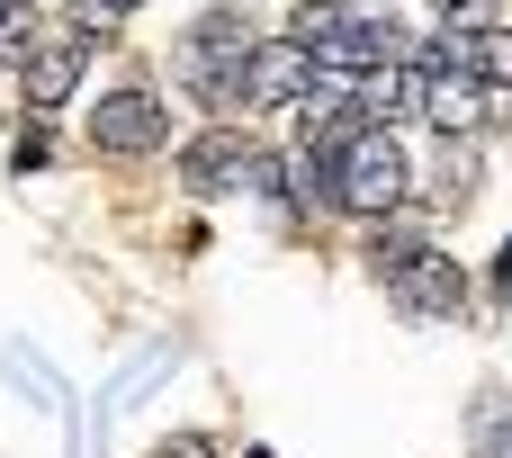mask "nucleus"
Returning a JSON list of instances; mask_svg holds the SVG:
<instances>
[{
	"label": "nucleus",
	"instance_id": "1",
	"mask_svg": "<svg viewBox=\"0 0 512 458\" xmlns=\"http://www.w3.org/2000/svg\"><path fill=\"white\" fill-rule=\"evenodd\" d=\"M288 45H297L315 72H333V81H369V72L396 63V27L369 18L360 0H306V9L288 18Z\"/></svg>",
	"mask_w": 512,
	"mask_h": 458
},
{
	"label": "nucleus",
	"instance_id": "2",
	"mask_svg": "<svg viewBox=\"0 0 512 458\" xmlns=\"http://www.w3.org/2000/svg\"><path fill=\"white\" fill-rule=\"evenodd\" d=\"M405 189H414V162H405V144H396L387 126H360V135L333 153V207L387 216V207H405Z\"/></svg>",
	"mask_w": 512,
	"mask_h": 458
},
{
	"label": "nucleus",
	"instance_id": "3",
	"mask_svg": "<svg viewBox=\"0 0 512 458\" xmlns=\"http://www.w3.org/2000/svg\"><path fill=\"white\" fill-rule=\"evenodd\" d=\"M171 135V108L153 99V90H108L99 108H90V144L99 153H153Z\"/></svg>",
	"mask_w": 512,
	"mask_h": 458
},
{
	"label": "nucleus",
	"instance_id": "4",
	"mask_svg": "<svg viewBox=\"0 0 512 458\" xmlns=\"http://www.w3.org/2000/svg\"><path fill=\"white\" fill-rule=\"evenodd\" d=\"M387 288H396V306H405L414 324H441V315H459V297H468L459 261H450V252H432V243H423V252H414V261H405Z\"/></svg>",
	"mask_w": 512,
	"mask_h": 458
},
{
	"label": "nucleus",
	"instance_id": "5",
	"mask_svg": "<svg viewBox=\"0 0 512 458\" xmlns=\"http://www.w3.org/2000/svg\"><path fill=\"white\" fill-rule=\"evenodd\" d=\"M432 63H450V72H468L477 90H512V27H450L441 45H432Z\"/></svg>",
	"mask_w": 512,
	"mask_h": 458
},
{
	"label": "nucleus",
	"instance_id": "6",
	"mask_svg": "<svg viewBox=\"0 0 512 458\" xmlns=\"http://www.w3.org/2000/svg\"><path fill=\"white\" fill-rule=\"evenodd\" d=\"M315 90V63L279 36V45H252V63H243V99L252 108H279V99H306Z\"/></svg>",
	"mask_w": 512,
	"mask_h": 458
},
{
	"label": "nucleus",
	"instance_id": "7",
	"mask_svg": "<svg viewBox=\"0 0 512 458\" xmlns=\"http://www.w3.org/2000/svg\"><path fill=\"white\" fill-rule=\"evenodd\" d=\"M423 117L450 126V135H477V126H486V90H477L468 72H450V63L423 54Z\"/></svg>",
	"mask_w": 512,
	"mask_h": 458
},
{
	"label": "nucleus",
	"instance_id": "8",
	"mask_svg": "<svg viewBox=\"0 0 512 458\" xmlns=\"http://www.w3.org/2000/svg\"><path fill=\"white\" fill-rule=\"evenodd\" d=\"M243 171H252V135H243V126H216V135H198V144L180 153V180H189L198 198H207V189H234Z\"/></svg>",
	"mask_w": 512,
	"mask_h": 458
},
{
	"label": "nucleus",
	"instance_id": "9",
	"mask_svg": "<svg viewBox=\"0 0 512 458\" xmlns=\"http://www.w3.org/2000/svg\"><path fill=\"white\" fill-rule=\"evenodd\" d=\"M81 63H90V36H45L27 54V108H63L72 81H81Z\"/></svg>",
	"mask_w": 512,
	"mask_h": 458
},
{
	"label": "nucleus",
	"instance_id": "10",
	"mask_svg": "<svg viewBox=\"0 0 512 458\" xmlns=\"http://www.w3.org/2000/svg\"><path fill=\"white\" fill-rule=\"evenodd\" d=\"M45 36H54V27H45L27 0H0V63H18V72H27V54H36Z\"/></svg>",
	"mask_w": 512,
	"mask_h": 458
},
{
	"label": "nucleus",
	"instance_id": "11",
	"mask_svg": "<svg viewBox=\"0 0 512 458\" xmlns=\"http://www.w3.org/2000/svg\"><path fill=\"white\" fill-rule=\"evenodd\" d=\"M414 252H423L414 234H378V243H369V261H378V279H396V270H405Z\"/></svg>",
	"mask_w": 512,
	"mask_h": 458
},
{
	"label": "nucleus",
	"instance_id": "12",
	"mask_svg": "<svg viewBox=\"0 0 512 458\" xmlns=\"http://www.w3.org/2000/svg\"><path fill=\"white\" fill-rule=\"evenodd\" d=\"M153 458H207V441H162Z\"/></svg>",
	"mask_w": 512,
	"mask_h": 458
},
{
	"label": "nucleus",
	"instance_id": "13",
	"mask_svg": "<svg viewBox=\"0 0 512 458\" xmlns=\"http://www.w3.org/2000/svg\"><path fill=\"white\" fill-rule=\"evenodd\" d=\"M486 458H512V423H495V441H486Z\"/></svg>",
	"mask_w": 512,
	"mask_h": 458
},
{
	"label": "nucleus",
	"instance_id": "14",
	"mask_svg": "<svg viewBox=\"0 0 512 458\" xmlns=\"http://www.w3.org/2000/svg\"><path fill=\"white\" fill-rule=\"evenodd\" d=\"M108 9H135V0H108Z\"/></svg>",
	"mask_w": 512,
	"mask_h": 458
},
{
	"label": "nucleus",
	"instance_id": "15",
	"mask_svg": "<svg viewBox=\"0 0 512 458\" xmlns=\"http://www.w3.org/2000/svg\"><path fill=\"white\" fill-rule=\"evenodd\" d=\"M243 458H270V450H243Z\"/></svg>",
	"mask_w": 512,
	"mask_h": 458
}]
</instances>
